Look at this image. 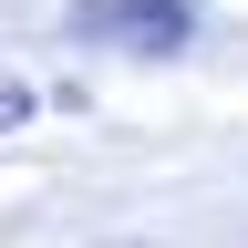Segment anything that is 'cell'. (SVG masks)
Returning <instances> with one entry per match:
<instances>
[{
	"label": "cell",
	"instance_id": "obj_1",
	"mask_svg": "<svg viewBox=\"0 0 248 248\" xmlns=\"http://www.w3.org/2000/svg\"><path fill=\"white\" fill-rule=\"evenodd\" d=\"M73 31L104 52H186L197 11L186 0H73Z\"/></svg>",
	"mask_w": 248,
	"mask_h": 248
},
{
	"label": "cell",
	"instance_id": "obj_2",
	"mask_svg": "<svg viewBox=\"0 0 248 248\" xmlns=\"http://www.w3.org/2000/svg\"><path fill=\"white\" fill-rule=\"evenodd\" d=\"M31 114V83H11V73H0V124H21Z\"/></svg>",
	"mask_w": 248,
	"mask_h": 248
}]
</instances>
